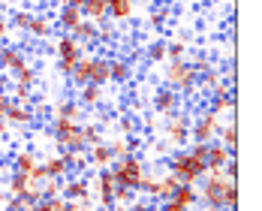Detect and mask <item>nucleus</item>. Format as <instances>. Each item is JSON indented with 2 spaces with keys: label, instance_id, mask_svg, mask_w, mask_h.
<instances>
[{
  "label": "nucleus",
  "instance_id": "nucleus-33",
  "mask_svg": "<svg viewBox=\"0 0 262 211\" xmlns=\"http://www.w3.org/2000/svg\"><path fill=\"white\" fill-rule=\"evenodd\" d=\"M112 205H133L136 199H139V190H133V187H121L115 184V193H112Z\"/></svg>",
  "mask_w": 262,
  "mask_h": 211
},
{
  "label": "nucleus",
  "instance_id": "nucleus-2",
  "mask_svg": "<svg viewBox=\"0 0 262 211\" xmlns=\"http://www.w3.org/2000/svg\"><path fill=\"white\" fill-rule=\"evenodd\" d=\"M108 169H112V175H115V184L139 190L142 178H145V157H142V154H127V157L115 160Z\"/></svg>",
  "mask_w": 262,
  "mask_h": 211
},
{
  "label": "nucleus",
  "instance_id": "nucleus-14",
  "mask_svg": "<svg viewBox=\"0 0 262 211\" xmlns=\"http://www.w3.org/2000/svg\"><path fill=\"white\" fill-rule=\"evenodd\" d=\"M27 33H30L33 39H49V36L54 33V15L52 12H46V9H33Z\"/></svg>",
  "mask_w": 262,
  "mask_h": 211
},
{
  "label": "nucleus",
  "instance_id": "nucleus-15",
  "mask_svg": "<svg viewBox=\"0 0 262 211\" xmlns=\"http://www.w3.org/2000/svg\"><path fill=\"white\" fill-rule=\"evenodd\" d=\"M235 157L220 139H214V142H208V154H205V166H208V172H220L223 166H226V160Z\"/></svg>",
  "mask_w": 262,
  "mask_h": 211
},
{
  "label": "nucleus",
  "instance_id": "nucleus-22",
  "mask_svg": "<svg viewBox=\"0 0 262 211\" xmlns=\"http://www.w3.org/2000/svg\"><path fill=\"white\" fill-rule=\"evenodd\" d=\"M154 184H157V190H154V199H160V202H163V199H172L175 187L181 184V181H178V178H175L169 169H163L157 178H154Z\"/></svg>",
  "mask_w": 262,
  "mask_h": 211
},
{
  "label": "nucleus",
  "instance_id": "nucleus-5",
  "mask_svg": "<svg viewBox=\"0 0 262 211\" xmlns=\"http://www.w3.org/2000/svg\"><path fill=\"white\" fill-rule=\"evenodd\" d=\"M202 178H205V181H202V190H196V193H199V202H202L205 208L223 211V193H226V181H229V178H223V172H205Z\"/></svg>",
  "mask_w": 262,
  "mask_h": 211
},
{
  "label": "nucleus",
  "instance_id": "nucleus-24",
  "mask_svg": "<svg viewBox=\"0 0 262 211\" xmlns=\"http://www.w3.org/2000/svg\"><path fill=\"white\" fill-rule=\"evenodd\" d=\"M91 67H94V54H81L79 60H76V67H73V73H70L73 88H81V85L91 81Z\"/></svg>",
  "mask_w": 262,
  "mask_h": 211
},
{
  "label": "nucleus",
  "instance_id": "nucleus-9",
  "mask_svg": "<svg viewBox=\"0 0 262 211\" xmlns=\"http://www.w3.org/2000/svg\"><path fill=\"white\" fill-rule=\"evenodd\" d=\"M163 130H166L163 139H166L169 145H175V148H184V145L190 142V121H187L184 115H178V112L166 118V127H163Z\"/></svg>",
  "mask_w": 262,
  "mask_h": 211
},
{
  "label": "nucleus",
  "instance_id": "nucleus-38",
  "mask_svg": "<svg viewBox=\"0 0 262 211\" xmlns=\"http://www.w3.org/2000/svg\"><path fill=\"white\" fill-rule=\"evenodd\" d=\"M9 97H12L15 103H21V106H33L36 103V100H33V88H25V85H12Z\"/></svg>",
  "mask_w": 262,
  "mask_h": 211
},
{
  "label": "nucleus",
  "instance_id": "nucleus-29",
  "mask_svg": "<svg viewBox=\"0 0 262 211\" xmlns=\"http://www.w3.org/2000/svg\"><path fill=\"white\" fill-rule=\"evenodd\" d=\"M217 139L235 154V145H238V127H235V118H226V124L220 121V130H217Z\"/></svg>",
  "mask_w": 262,
  "mask_h": 211
},
{
  "label": "nucleus",
  "instance_id": "nucleus-41",
  "mask_svg": "<svg viewBox=\"0 0 262 211\" xmlns=\"http://www.w3.org/2000/svg\"><path fill=\"white\" fill-rule=\"evenodd\" d=\"M12 79H15V85H25V88H33L36 85V70L27 64V67H21L18 73H12Z\"/></svg>",
  "mask_w": 262,
  "mask_h": 211
},
{
  "label": "nucleus",
  "instance_id": "nucleus-21",
  "mask_svg": "<svg viewBox=\"0 0 262 211\" xmlns=\"http://www.w3.org/2000/svg\"><path fill=\"white\" fill-rule=\"evenodd\" d=\"M81 18H84V15H81V9H79V6H70V3H63V6L57 9V15H54V22H57V27H60L63 33H70Z\"/></svg>",
  "mask_w": 262,
  "mask_h": 211
},
{
  "label": "nucleus",
  "instance_id": "nucleus-16",
  "mask_svg": "<svg viewBox=\"0 0 262 211\" xmlns=\"http://www.w3.org/2000/svg\"><path fill=\"white\" fill-rule=\"evenodd\" d=\"M105 15H108V22H115V25L130 22L133 15H136V0H108Z\"/></svg>",
  "mask_w": 262,
  "mask_h": 211
},
{
  "label": "nucleus",
  "instance_id": "nucleus-35",
  "mask_svg": "<svg viewBox=\"0 0 262 211\" xmlns=\"http://www.w3.org/2000/svg\"><path fill=\"white\" fill-rule=\"evenodd\" d=\"M184 54H187V39H184V36L166 39V57H169V60H178Z\"/></svg>",
  "mask_w": 262,
  "mask_h": 211
},
{
  "label": "nucleus",
  "instance_id": "nucleus-4",
  "mask_svg": "<svg viewBox=\"0 0 262 211\" xmlns=\"http://www.w3.org/2000/svg\"><path fill=\"white\" fill-rule=\"evenodd\" d=\"M12 169H15V172H25L27 178H30V187H39L46 181V169H42V163H39L36 148H21V151H15Z\"/></svg>",
  "mask_w": 262,
  "mask_h": 211
},
{
  "label": "nucleus",
  "instance_id": "nucleus-37",
  "mask_svg": "<svg viewBox=\"0 0 262 211\" xmlns=\"http://www.w3.org/2000/svg\"><path fill=\"white\" fill-rule=\"evenodd\" d=\"M60 154H63V160H67L70 172H84V166H88L84 151H60Z\"/></svg>",
  "mask_w": 262,
  "mask_h": 211
},
{
  "label": "nucleus",
  "instance_id": "nucleus-18",
  "mask_svg": "<svg viewBox=\"0 0 262 211\" xmlns=\"http://www.w3.org/2000/svg\"><path fill=\"white\" fill-rule=\"evenodd\" d=\"M84 157H88V163H91L94 169H108V166L115 163V154H112V148L105 145V139L100 142V145L84 148Z\"/></svg>",
  "mask_w": 262,
  "mask_h": 211
},
{
  "label": "nucleus",
  "instance_id": "nucleus-13",
  "mask_svg": "<svg viewBox=\"0 0 262 211\" xmlns=\"http://www.w3.org/2000/svg\"><path fill=\"white\" fill-rule=\"evenodd\" d=\"M3 118H6V124H15V127H30V124L36 121L33 109H30V106L15 103L12 97H9V103L3 106Z\"/></svg>",
  "mask_w": 262,
  "mask_h": 211
},
{
  "label": "nucleus",
  "instance_id": "nucleus-17",
  "mask_svg": "<svg viewBox=\"0 0 262 211\" xmlns=\"http://www.w3.org/2000/svg\"><path fill=\"white\" fill-rule=\"evenodd\" d=\"M133 79V67L124 54H112L108 57V81H118V85H127Z\"/></svg>",
  "mask_w": 262,
  "mask_h": 211
},
{
  "label": "nucleus",
  "instance_id": "nucleus-28",
  "mask_svg": "<svg viewBox=\"0 0 262 211\" xmlns=\"http://www.w3.org/2000/svg\"><path fill=\"white\" fill-rule=\"evenodd\" d=\"M223 73L220 70H214V67H205V70H199V79H196V91H214L217 85H223Z\"/></svg>",
  "mask_w": 262,
  "mask_h": 211
},
{
  "label": "nucleus",
  "instance_id": "nucleus-27",
  "mask_svg": "<svg viewBox=\"0 0 262 211\" xmlns=\"http://www.w3.org/2000/svg\"><path fill=\"white\" fill-rule=\"evenodd\" d=\"M105 6H108V0H84V3H81V15H84L88 22H97V25H103V22H108V15H105Z\"/></svg>",
  "mask_w": 262,
  "mask_h": 211
},
{
  "label": "nucleus",
  "instance_id": "nucleus-8",
  "mask_svg": "<svg viewBox=\"0 0 262 211\" xmlns=\"http://www.w3.org/2000/svg\"><path fill=\"white\" fill-rule=\"evenodd\" d=\"M60 196H63V199H73V202L91 199V178H88L84 172H70V175L60 181Z\"/></svg>",
  "mask_w": 262,
  "mask_h": 211
},
{
  "label": "nucleus",
  "instance_id": "nucleus-6",
  "mask_svg": "<svg viewBox=\"0 0 262 211\" xmlns=\"http://www.w3.org/2000/svg\"><path fill=\"white\" fill-rule=\"evenodd\" d=\"M217 130H220V115H214L211 109L199 112L193 121H190V142H214L217 139Z\"/></svg>",
  "mask_w": 262,
  "mask_h": 211
},
{
  "label": "nucleus",
  "instance_id": "nucleus-43",
  "mask_svg": "<svg viewBox=\"0 0 262 211\" xmlns=\"http://www.w3.org/2000/svg\"><path fill=\"white\" fill-rule=\"evenodd\" d=\"M142 145H145V136H142V133H127V151H130V154H139Z\"/></svg>",
  "mask_w": 262,
  "mask_h": 211
},
{
  "label": "nucleus",
  "instance_id": "nucleus-25",
  "mask_svg": "<svg viewBox=\"0 0 262 211\" xmlns=\"http://www.w3.org/2000/svg\"><path fill=\"white\" fill-rule=\"evenodd\" d=\"M52 118H67V121H79L84 118V112H81L79 100H60V103L52 106Z\"/></svg>",
  "mask_w": 262,
  "mask_h": 211
},
{
  "label": "nucleus",
  "instance_id": "nucleus-19",
  "mask_svg": "<svg viewBox=\"0 0 262 211\" xmlns=\"http://www.w3.org/2000/svg\"><path fill=\"white\" fill-rule=\"evenodd\" d=\"M39 163H42V169H46V178H67V175H70L67 160H63V154H57V151L39 157Z\"/></svg>",
  "mask_w": 262,
  "mask_h": 211
},
{
  "label": "nucleus",
  "instance_id": "nucleus-11",
  "mask_svg": "<svg viewBox=\"0 0 262 211\" xmlns=\"http://www.w3.org/2000/svg\"><path fill=\"white\" fill-rule=\"evenodd\" d=\"M54 54H57V60H70V64H76L81 54H84V46H81L73 33H60V36L54 39Z\"/></svg>",
  "mask_w": 262,
  "mask_h": 211
},
{
  "label": "nucleus",
  "instance_id": "nucleus-31",
  "mask_svg": "<svg viewBox=\"0 0 262 211\" xmlns=\"http://www.w3.org/2000/svg\"><path fill=\"white\" fill-rule=\"evenodd\" d=\"M27 187H30V178H27L25 172H15V169H12V172H9V181H6V193H9V196H21Z\"/></svg>",
  "mask_w": 262,
  "mask_h": 211
},
{
  "label": "nucleus",
  "instance_id": "nucleus-44",
  "mask_svg": "<svg viewBox=\"0 0 262 211\" xmlns=\"http://www.w3.org/2000/svg\"><path fill=\"white\" fill-rule=\"evenodd\" d=\"M166 18H169V15H166V9H157V12H148V27H151V30H160V27L166 25Z\"/></svg>",
  "mask_w": 262,
  "mask_h": 211
},
{
  "label": "nucleus",
  "instance_id": "nucleus-47",
  "mask_svg": "<svg viewBox=\"0 0 262 211\" xmlns=\"http://www.w3.org/2000/svg\"><path fill=\"white\" fill-rule=\"evenodd\" d=\"M121 133H124V136H127V133H136V118L124 115V118H121Z\"/></svg>",
  "mask_w": 262,
  "mask_h": 211
},
{
  "label": "nucleus",
  "instance_id": "nucleus-10",
  "mask_svg": "<svg viewBox=\"0 0 262 211\" xmlns=\"http://www.w3.org/2000/svg\"><path fill=\"white\" fill-rule=\"evenodd\" d=\"M151 106H154V112H160L163 118H169V115H175L181 109V94L172 91V88H157L154 97H151Z\"/></svg>",
  "mask_w": 262,
  "mask_h": 211
},
{
  "label": "nucleus",
  "instance_id": "nucleus-39",
  "mask_svg": "<svg viewBox=\"0 0 262 211\" xmlns=\"http://www.w3.org/2000/svg\"><path fill=\"white\" fill-rule=\"evenodd\" d=\"M223 211H238V181H226V193H223Z\"/></svg>",
  "mask_w": 262,
  "mask_h": 211
},
{
  "label": "nucleus",
  "instance_id": "nucleus-46",
  "mask_svg": "<svg viewBox=\"0 0 262 211\" xmlns=\"http://www.w3.org/2000/svg\"><path fill=\"white\" fill-rule=\"evenodd\" d=\"M130 211H151V202H148V196H142V193H139V199H136V202L130 205Z\"/></svg>",
  "mask_w": 262,
  "mask_h": 211
},
{
  "label": "nucleus",
  "instance_id": "nucleus-49",
  "mask_svg": "<svg viewBox=\"0 0 262 211\" xmlns=\"http://www.w3.org/2000/svg\"><path fill=\"white\" fill-rule=\"evenodd\" d=\"M160 211H187V208H181V205H178V202H172V199H163Z\"/></svg>",
  "mask_w": 262,
  "mask_h": 211
},
{
  "label": "nucleus",
  "instance_id": "nucleus-54",
  "mask_svg": "<svg viewBox=\"0 0 262 211\" xmlns=\"http://www.w3.org/2000/svg\"><path fill=\"white\" fill-rule=\"evenodd\" d=\"M33 3H52V0H33Z\"/></svg>",
  "mask_w": 262,
  "mask_h": 211
},
{
  "label": "nucleus",
  "instance_id": "nucleus-57",
  "mask_svg": "<svg viewBox=\"0 0 262 211\" xmlns=\"http://www.w3.org/2000/svg\"><path fill=\"white\" fill-rule=\"evenodd\" d=\"M205 211H220V208H205Z\"/></svg>",
  "mask_w": 262,
  "mask_h": 211
},
{
  "label": "nucleus",
  "instance_id": "nucleus-56",
  "mask_svg": "<svg viewBox=\"0 0 262 211\" xmlns=\"http://www.w3.org/2000/svg\"><path fill=\"white\" fill-rule=\"evenodd\" d=\"M0 172H3V157H0Z\"/></svg>",
  "mask_w": 262,
  "mask_h": 211
},
{
  "label": "nucleus",
  "instance_id": "nucleus-51",
  "mask_svg": "<svg viewBox=\"0 0 262 211\" xmlns=\"http://www.w3.org/2000/svg\"><path fill=\"white\" fill-rule=\"evenodd\" d=\"M108 211H130V205H108Z\"/></svg>",
  "mask_w": 262,
  "mask_h": 211
},
{
  "label": "nucleus",
  "instance_id": "nucleus-52",
  "mask_svg": "<svg viewBox=\"0 0 262 211\" xmlns=\"http://www.w3.org/2000/svg\"><path fill=\"white\" fill-rule=\"evenodd\" d=\"M63 3H70V6H79V9H81V3H84V0H63Z\"/></svg>",
  "mask_w": 262,
  "mask_h": 211
},
{
  "label": "nucleus",
  "instance_id": "nucleus-40",
  "mask_svg": "<svg viewBox=\"0 0 262 211\" xmlns=\"http://www.w3.org/2000/svg\"><path fill=\"white\" fill-rule=\"evenodd\" d=\"M105 145L112 148V154H115V160H121V157H127V154H130V151H127V136H124V133L112 136V139H108Z\"/></svg>",
  "mask_w": 262,
  "mask_h": 211
},
{
  "label": "nucleus",
  "instance_id": "nucleus-48",
  "mask_svg": "<svg viewBox=\"0 0 262 211\" xmlns=\"http://www.w3.org/2000/svg\"><path fill=\"white\" fill-rule=\"evenodd\" d=\"M6 33H9V18H6V12L0 9V39H3Z\"/></svg>",
  "mask_w": 262,
  "mask_h": 211
},
{
  "label": "nucleus",
  "instance_id": "nucleus-32",
  "mask_svg": "<svg viewBox=\"0 0 262 211\" xmlns=\"http://www.w3.org/2000/svg\"><path fill=\"white\" fill-rule=\"evenodd\" d=\"M145 60L148 64H166V39H151L148 49H145Z\"/></svg>",
  "mask_w": 262,
  "mask_h": 211
},
{
  "label": "nucleus",
  "instance_id": "nucleus-55",
  "mask_svg": "<svg viewBox=\"0 0 262 211\" xmlns=\"http://www.w3.org/2000/svg\"><path fill=\"white\" fill-rule=\"evenodd\" d=\"M193 3H208V0H193Z\"/></svg>",
  "mask_w": 262,
  "mask_h": 211
},
{
  "label": "nucleus",
  "instance_id": "nucleus-3",
  "mask_svg": "<svg viewBox=\"0 0 262 211\" xmlns=\"http://www.w3.org/2000/svg\"><path fill=\"white\" fill-rule=\"evenodd\" d=\"M163 79H166V88H172V91H178V94H193L199 73H196V67H193L190 60L178 57V60H172V64L166 67Z\"/></svg>",
  "mask_w": 262,
  "mask_h": 211
},
{
  "label": "nucleus",
  "instance_id": "nucleus-50",
  "mask_svg": "<svg viewBox=\"0 0 262 211\" xmlns=\"http://www.w3.org/2000/svg\"><path fill=\"white\" fill-rule=\"evenodd\" d=\"M0 91H9V76L0 70Z\"/></svg>",
  "mask_w": 262,
  "mask_h": 211
},
{
  "label": "nucleus",
  "instance_id": "nucleus-53",
  "mask_svg": "<svg viewBox=\"0 0 262 211\" xmlns=\"http://www.w3.org/2000/svg\"><path fill=\"white\" fill-rule=\"evenodd\" d=\"M6 127V118H3V109H0V130Z\"/></svg>",
  "mask_w": 262,
  "mask_h": 211
},
{
  "label": "nucleus",
  "instance_id": "nucleus-1",
  "mask_svg": "<svg viewBox=\"0 0 262 211\" xmlns=\"http://www.w3.org/2000/svg\"><path fill=\"white\" fill-rule=\"evenodd\" d=\"M166 169H169L181 184H196V181H202V175L208 172L205 160H196L187 148H175V151L166 157Z\"/></svg>",
  "mask_w": 262,
  "mask_h": 211
},
{
  "label": "nucleus",
  "instance_id": "nucleus-36",
  "mask_svg": "<svg viewBox=\"0 0 262 211\" xmlns=\"http://www.w3.org/2000/svg\"><path fill=\"white\" fill-rule=\"evenodd\" d=\"M30 15H33V9H12V15H9V27H15V30H25L30 27Z\"/></svg>",
  "mask_w": 262,
  "mask_h": 211
},
{
  "label": "nucleus",
  "instance_id": "nucleus-20",
  "mask_svg": "<svg viewBox=\"0 0 262 211\" xmlns=\"http://www.w3.org/2000/svg\"><path fill=\"white\" fill-rule=\"evenodd\" d=\"M70 33H73V36L79 39L81 46L88 49V46H97V36H100V25H97V22H88V18H81L79 25L70 30Z\"/></svg>",
  "mask_w": 262,
  "mask_h": 211
},
{
  "label": "nucleus",
  "instance_id": "nucleus-26",
  "mask_svg": "<svg viewBox=\"0 0 262 211\" xmlns=\"http://www.w3.org/2000/svg\"><path fill=\"white\" fill-rule=\"evenodd\" d=\"M172 202H178L181 208L193 211L199 205V193H196V184H178L175 193H172Z\"/></svg>",
  "mask_w": 262,
  "mask_h": 211
},
{
  "label": "nucleus",
  "instance_id": "nucleus-7",
  "mask_svg": "<svg viewBox=\"0 0 262 211\" xmlns=\"http://www.w3.org/2000/svg\"><path fill=\"white\" fill-rule=\"evenodd\" d=\"M112 193H115V175H112V169H97V175L91 181V196H97V205L103 211H108V205L115 202Z\"/></svg>",
  "mask_w": 262,
  "mask_h": 211
},
{
  "label": "nucleus",
  "instance_id": "nucleus-42",
  "mask_svg": "<svg viewBox=\"0 0 262 211\" xmlns=\"http://www.w3.org/2000/svg\"><path fill=\"white\" fill-rule=\"evenodd\" d=\"M63 202H67L63 196H52V199H39V202H36V205H33L30 211H63Z\"/></svg>",
  "mask_w": 262,
  "mask_h": 211
},
{
  "label": "nucleus",
  "instance_id": "nucleus-23",
  "mask_svg": "<svg viewBox=\"0 0 262 211\" xmlns=\"http://www.w3.org/2000/svg\"><path fill=\"white\" fill-rule=\"evenodd\" d=\"M103 97H105V88H100V85H81L76 100H79L81 109H97L103 103Z\"/></svg>",
  "mask_w": 262,
  "mask_h": 211
},
{
  "label": "nucleus",
  "instance_id": "nucleus-45",
  "mask_svg": "<svg viewBox=\"0 0 262 211\" xmlns=\"http://www.w3.org/2000/svg\"><path fill=\"white\" fill-rule=\"evenodd\" d=\"M220 172H223V178H229V181H238V157H229V160H226V166H223Z\"/></svg>",
  "mask_w": 262,
  "mask_h": 211
},
{
  "label": "nucleus",
  "instance_id": "nucleus-12",
  "mask_svg": "<svg viewBox=\"0 0 262 211\" xmlns=\"http://www.w3.org/2000/svg\"><path fill=\"white\" fill-rule=\"evenodd\" d=\"M30 60H27V54L18 49V46H0V70L6 73V76H12V73H18L21 67H27Z\"/></svg>",
  "mask_w": 262,
  "mask_h": 211
},
{
  "label": "nucleus",
  "instance_id": "nucleus-30",
  "mask_svg": "<svg viewBox=\"0 0 262 211\" xmlns=\"http://www.w3.org/2000/svg\"><path fill=\"white\" fill-rule=\"evenodd\" d=\"M108 81V57H97L94 54V67H91V81L88 85H100L103 88Z\"/></svg>",
  "mask_w": 262,
  "mask_h": 211
},
{
  "label": "nucleus",
  "instance_id": "nucleus-34",
  "mask_svg": "<svg viewBox=\"0 0 262 211\" xmlns=\"http://www.w3.org/2000/svg\"><path fill=\"white\" fill-rule=\"evenodd\" d=\"M81 139H84V148L100 145V142H103V130H100V124H84V121H81Z\"/></svg>",
  "mask_w": 262,
  "mask_h": 211
}]
</instances>
